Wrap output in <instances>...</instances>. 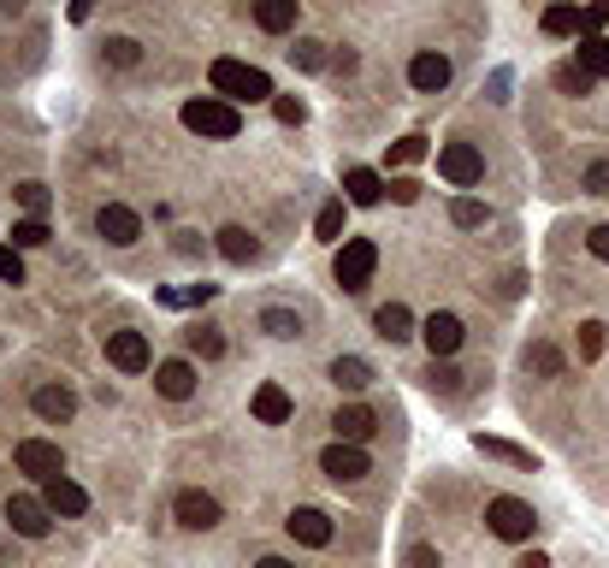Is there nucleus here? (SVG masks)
Here are the masks:
<instances>
[{"label":"nucleus","instance_id":"nucleus-1","mask_svg":"<svg viewBox=\"0 0 609 568\" xmlns=\"http://www.w3.org/2000/svg\"><path fill=\"white\" fill-rule=\"evenodd\" d=\"M214 95L219 101H272V78L260 72V65H249V60H214Z\"/></svg>","mask_w":609,"mask_h":568},{"label":"nucleus","instance_id":"nucleus-2","mask_svg":"<svg viewBox=\"0 0 609 568\" xmlns=\"http://www.w3.org/2000/svg\"><path fill=\"white\" fill-rule=\"evenodd\" d=\"M184 125L196 136H237L242 113L231 107V101H219V95H202V101H184Z\"/></svg>","mask_w":609,"mask_h":568},{"label":"nucleus","instance_id":"nucleus-3","mask_svg":"<svg viewBox=\"0 0 609 568\" xmlns=\"http://www.w3.org/2000/svg\"><path fill=\"white\" fill-rule=\"evenodd\" d=\"M485 527H492L497 539L520 545V539H533L538 515H533V504H520V497H492V504H485Z\"/></svg>","mask_w":609,"mask_h":568},{"label":"nucleus","instance_id":"nucleus-4","mask_svg":"<svg viewBox=\"0 0 609 568\" xmlns=\"http://www.w3.org/2000/svg\"><path fill=\"white\" fill-rule=\"evenodd\" d=\"M373 267H379V249L368 244V237H343V249H338V285L343 290H350V297H355V290H368V279H373Z\"/></svg>","mask_w":609,"mask_h":568},{"label":"nucleus","instance_id":"nucleus-5","mask_svg":"<svg viewBox=\"0 0 609 568\" xmlns=\"http://www.w3.org/2000/svg\"><path fill=\"white\" fill-rule=\"evenodd\" d=\"M7 527L19 533V539H42V533L54 527V509H48L42 497H30V492H12L7 497Z\"/></svg>","mask_w":609,"mask_h":568},{"label":"nucleus","instance_id":"nucleus-6","mask_svg":"<svg viewBox=\"0 0 609 568\" xmlns=\"http://www.w3.org/2000/svg\"><path fill=\"white\" fill-rule=\"evenodd\" d=\"M438 172H444L456 189H467V184L485 178V154H479L474 143H444V148H438Z\"/></svg>","mask_w":609,"mask_h":568},{"label":"nucleus","instance_id":"nucleus-7","mask_svg":"<svg viewBox=\"0 0 609 568\" xmlns=\"http://www.w3.org/2000/svg\"><path fill=\"white\" fill-rule=\"evenodd\" d=\"M95 231H101V237H107V244H113V249H131V244H136V237H143V219H136V214L125 208V202H107V208H101V214H95Z\"/></svg>","mask_w":609,"mask_h":568},{"label":"nucleus","instance_id":"nucleus-8","mask_svg":"<svg viewBox=\"0 0 609 568\" xmlns=\"http://www.w3.org/2000/svg\"><path fill=\"white\" fill-rule=\"evenodd\" d=\"M19 474L60 479V474H65V456H60V444H48V438H24V444H19Z\"/></svg>","mask_w":609,"mask_h":568},{"label":"nucleus","instance_id":"nucleus-9","mask_svg":"<svg viewBox=\"0 0 609 568\" xmlns=\"http://www.w3.org/2000/svg\"><path fill=\"white\" fill-rule=\"evenodd\" d=\"M320 468L338 479V486H350V479H368V451L361 444H326Z\"/></svg>","mask_w":609,"mask_h":568},{"label":"nucleus","instance_id":"nucleus-10","mask_svg":"<svg viewBox=\"0 0 609 568\" xmlns=\"http://www.w3.org/2000/svg\"><path fill=\"white\" fill-rule=\"evenodd\" d=\"M421 338H426V350H432V361H444V355H456L462 350V320L456 314H426V326H421Z\"/></svg>","mask_w":609,"mask_h":568},{"label":"nucleus","instance_id":"nucleus-11","mask_svg":"<svg viewBox=\"0 0 609 568\" xmlns=\"http://www.w3.org/2000/svg\"><path fill=\"white\" fill-rule=\"evenodd\" d=\"M107 361L118 373H143L148 368V338L143 332H107Z\"/></svg>","mask_w":609,"mask_h":568},{"label":"nucleus","instance_id":"nucleus-12","mask_svg":"<svg viewBox=\"0 0 609 568\" xmlns=\"http://www.w3.org/2000/svg\"><path fill=\"white\" fill-rule=\"evenodd\" d=\"M42 504L54 515H83V509H90V492H83L78 479L60 474V479H42Z\"/></svg>","mask_w":609,"mask_h":568},{"label":"nucleus","instance_id":"nucleus-13","mask_svg":"<svg viewBox=\"0 0 609 568\" xmlns=\"http://www.w3.org/2000/svg\"><path fill=\"white\" fill-rule=\"evenodd\" d=\"M290 539H302V545H332V515H326V509H290Z\"/></svg>","mask_w":609,"mask_h":568},{"label":"nucleus","instance_id":"nucleus-14","mask_svg":"<svg viewBox=\"0 0 609 568\" xmlns=\"http://www.w3.org/2000/svg\"><path fill=\"white\" fill-rule=\"evenodd\" d=\"M373 409H361V403H343L338 415H332V433H338V444H361V438H373Z\"/></svg>","mask_w":609,"mask_h":568},{"label":"nucleus","instance_id":"nucleus-15","mask_svg":"<svg viewBox=\"0 0 609 568\" xmlns=\"http://www.w3.org/2000/svg\"><path fill=\"white\" fill-rule=\"evenodd\" d=\"M343 189H350V202H355V208H373V202H385V178H379V172L373 166H350V172H343Z\"/></svg>","mask_w":609,"mask_h":568},{"label":"nucleus","instance_id":"nucleus-16","mask_svg":"<svg viewBox=\"0 0 609 568\" xmlns=\"http://www.w3.org/2000/svg\"><path fill=\"white\" fill-rule=\"evenodd\" d=\"M154 385H161V397L184 403L189 391H196V368H189V361H161V368H154Z\"/></svg>","mask_w":609,"mask_h":568},{"label":"nucleus","instance_id":"nucleus-17","mask_svg":"<svg viewBox=\"0 0 609 568\" xmlns=\"http://www.w3.org/2000/svg\"><path fill=\"white\" fill-rule=\"evenodd\" d=\"M178 521L196 527V533H207V527H219V504H214L207 492H178Z\"/></svg>","mask_w":609,"mask_h":568},{"label":"nucleus","instance_id":"nucleus-18","mask_svg":"<svg viewBox=\"0 0 609 568\" xmlns=\"http://www.w3.org/2000/svg\"><path fill=\"white\" fill-rule=\"evenodd\" d=\"M30 409H37L42 421H72L78 415V397L65 385H37V397H30Z\"/></svg>","mask_w":609,"mask_h":568},{"label":"nucleus","instance_id":"nucleus-19","mask_svg":"<svg viewBox=\"0 0 609 568\" xmlns=\"http://www.w3.org/2000/svg\"><path fill=\"white\" fill-rule=\"evenodd\" d=\"M409 83H414V90H444V83H450V60L444 54H414L409 60Z\"/></svg>","mask_w":609,"mask_h":568},{"label":"nucleus","instance_id":"nucleus-20","mask_svg":"<svg viewBox=\"0 0 609 568\" xmlns=\"http://www.w3.org/2000/svg\"><path fill=\"white\" fill-rule=\"evenodd\" d=\"M255 421L260 426H285L290 421V391L285 385H260L255 391Z\"/></svg>","mask_w":609,"mask_h":568},{"label":"nucleus","instance_id":"nucleus-21","mask_svg":"<svg viewBox=\"0 0 609 568\" xmlns=\"http://www.w3.org/2000/svg\"><path fill=\"white\" fill-rule=\"evenodd\" d=\"M296 12H302L296 0H260V7H255V24L272 30V37H285V30H296Z\"/></svg>","mask_w":609,"mask_h":568},{"label":"nucleus","instance_id":"nucleus-22","mask_svg":"<svg viewBox=\"0 0 609 568\" xmlns=\"http://www.w3.org/2000/svg\"><path fill=\"white\" fill-rule=\"evenodd\" d=\"M373 326H379V338H391V343L414 338V314H409L403 302H385V308H379V314H373Z\"/></svg>","mask_w":609,"mask_h":568},{"label":"nucleus","instance_id":"nucleus-23","mask_svg":"<svg viewBox=\"0 0 609 568\" xmlns=\"http://www.w3.org/2000/svg\"><path fill=\"white\" fill-rule=\"evenodd\" d=\"M332 379H338V391H368L373 385V368L361 355H338L332 361Z\"/></svg>","mask_w":609,"mask_h":568},{"label":"nucleus","instance_id":"nucleus-24","mask_svg":"<svg viewBox=\"0 0 609 568\" xmlns=\"http://www.w3.org/2000/svg\"><path fill=\"white\" fill-rule=\"evenodd\" d=\"M574 65H580L586 78H609V42L603 37H586L580 48H574Z\"/></svg>","mask_w":609,"mask_h":568},{"label":"nucleus","instance_id":"nucleus-25","mask_svg":"<svg viewBox=\"0 0 609 568\" xmlns=\"http://www.w3.org/2000/svg\"><path fill=\"white\" fill-rule=\"evenodd\" d=\"M219 255H225V261H237V267H242V261H255L260 249H255V237L242 231V226H225V231H219Z\"/></svg>","mask_w":609,"mask_h":568},{"label":"nucleus","instance_id":"nucleus-26","mask_svg":"<svg viewBox=\"0 0 609 568\" xmlns=\"http://www.w3.org/2000/svg\"><path fill=\"white\" fill-rule=\"evenodd\" d=\"M474 444H479L485 456H497V462H515V468H538V456L520 451V444H509V438H485V433H479Z\"/></svg>","mask_w":609,"mask_h":568},{"label":"nucleus","instance_id":"nucleus-27","mask_svg":"<svg viewBox=\"0 0 609 568\" xmlns=\"http://www.w3.org/2000/svg\"><path fill=\"white\" fill-rule=\"evenodd\" d=\"M184 343H189V355H202V361H219L225 355V338L214 332V326H189Z\"/></svg>","mask_w":609,"mask_h":568},{"label":"nucleus","instance_id":"nucleus-28","mask_svg":"<svg viewBox=\"0 0 609 568\" xmlns=\"http://www.w3.org/2000/svg\"><path fill=\"white\" fill-rule=\"evenodd\" d=\"M538 24H545V37H580V12L574 7H545Z\"/></svg>","mask_w":609,"mask_h":568},{"label":"nucleus","instance_id":"nucleus-29","mask_svg":"<svg viewBox=\"0 0 609 568\" xmlns=\"http://www.w3.org/2000/svg\"><path fill=\"white\" fill-rule=\"evenodd\" d=\"M314 237H320V244H343V202H326V208H320Z\"/></svg>","mask_w":609,"mask_h":568},{"label":"nucleus","instance_id":"nucleus-30","mask_svg":"<svg viewBox=\"0 0 609 568\" xmlns=\"http://www.w3.org/2000/svg\"><path fill=\"white\" fill-rule=\"evenodd\" d=\"M260 332H272V338H296V332H302V320H296L290 308H267V314H260Z\"/></svg>","mask_w":609,"mask_h":568},{"label":"nucleus","instance_id":"nucleus-31","mask_svg":"<svg viewBox=\"0 0 609 568\" xmlns=\"http://www.w3.org/2000/svg\"><path fill=\"white\" fill-rule=\"evenodd\" d=\"M450 219H456L462 231H474V226H485V202H474V196H456V202H450Z\"/></svg>","mask_w":609,"mask_h":568},{"label":"nucleus","instance_id":"nucleus-32","mask_svg":"<svg viewBox=\"0 0 609 568\" xmlns=\"http://www.w3.org/2000/svg\"><path fill=\"white\" fill-rule=\"evenodd\" d=\"M426 385L444 391V397H456V391H462V373L450 368V361H432V368H426Z\"/></svg>","mask_w":609,"mask_h":568},{"label":"nucleus","instance_id":"nucleus-33","mask_svg":"<svg viewBox=\"0 0 609 568\" xmlns=\"http://www.w3.org/2000/svg\"><path fill=\"white\" fill-rule=\"evenodd\" d=\"M42 244H48L42 219H19V226H12V249H42Z\"/></svg>","mask_w":609,"mask_h":568},{"label":"nucleus","instance_id":"nucleus-34","mask_svg":"<svg viewBox=\"0 0 609 568\" xmlns=\"http://www.w3.org/2000/svg\"><path fill=\"white\" fill-rule=\"evenodd\" d=\"M426 161V136H403V143H391V166H414Z\"/></svg>","mask_w":609,"mask_h":568},{"label":"nucleus","instance_id":"nucleus-35","mask_svg":"<svg viewBox=\"0 0 609 568\" xmlns=\"http://www.w3.org/2000/svg\"><path fill=\"white\" fill-rule=\"evenodd\" d=\"M290 60L302 65V72H320V65H326V42H296Z\"/></svg>","mask_w":609,"mask_h":568},{"label":"nucleus","instance_id":"nucleus-36","mask_svg":"<svg viewBox=\"0 0 609 568\" xmlns=\"http://www.w3.org/2000/svg\"><path fill=\"white\" fill-rule=\"evenodd\" d=\"M19 202L30 208V219H42V214H48V184H37V178L19 184Z\"/></svg>","mask_w":609,"mask_h":568},{"label":"nucleus","instance_id":"nucleus-37","mask_svg":"<svg viewBox=\"0 0 609 568\" xmlns=\"http://www.w3.org/2000/svg\"><path fill=\"white\" fill-rule=\"evenodd\" d=\"M0 285H24V261L12 244H0Z\"/></svg>","mask_w":609,"mask_h":568},{"label":"nucleus","instance_id":"nucleus-38","mask_svg":"<svg viewBox=\"0 0 609 568\" xmlns=\"http://www.w3.org/2000/svg\"><path fill=\"white\" fill-rule=\"evenodd\" d=\"M598 355H603V326L586 320L580 326V361H598Z\"/></svg>","mask_w":609,"mask_h":568},{"label":"nucleus","instance_id":"nucleus-39","mask_svg":"<svg viewBox=\"0 0 609 568\" xmlns=\"http://www.w3.org/2000/svg\"><path fill=\"white\" fill-rule=\"evenodd\" d=\"M556 90H568V95H586V90H591V78L580 72V65H556Z\"/></svg>","mask_w":609,"mask_h":568},{"label":"nucleus","instance_id":"nucleus-40","mask_svg":"<svg viewBox=\"0 0 609 568\" xmlns=\"http://www.w3.org/2000/svg\"><path fill=\"white\" fill-rule=\"evenodd\" d=\"M107 60H113V65H136V60H143V48H136L131 37H113V42H107Z\"/></svg>","mask_w":609,"mask_h":568},{"label":"nucleus","instance_id":"nucleus-41","mask_svg":"<svg viewBox=\"0 0 609 568\" xmlns=\"http://www.w3.org/2000/svg\"><path fill=\"white\" fill-rule=\"evenodd\" d=\"M272 113L285 118V125H302V118H308V107H302L296 95H272Z\"/></svg>","mask_w":609,"mask_h":568},{"label":"nucleus","instance_id":"nucleus-42","mask_svg":"<svg viewBox=\"0 0 609 568\" xmlns=\"http://www.w3.org/2000/svg\"><path fill=\"white\" fill-rule=\"evenodd\" d=\"M603 24H609V7H586L580 12V42L586 37H603Z\"/></svg>","mask_w":609,"mask_h":568},{"label":"nucleus","instance_id":"nucleus-43","mask_svg":"<svg viewBox=\"0 0 609 568\" xmlns=\"http://www.w3.org/2000/svg\"><path fill=\"white\" fill-rule=\"evenodd\" d=\"M527 368H538V373H562V355H556L550 343H538V350L527 355Z\"/></svg>","mask_w":609,"mask_h":568},{"label":"nucleus","instance_id":"nucleus-44","mask_svg":"<svg viewBox=\"0 0 609 568\" xmlns=\"http://www.w3.org/2000/svg\"><path fill=\"white\" fill-rule=\"evenodd\" d=\"M403 568H444V562H438V550H432V545H409Z\"/></svg>","mask_w":609,"mask_h":568},{"label":"nucleus","instance_id":"nucleus-45","mask_svg":"<svg viewBox=\"0 0 609 568\" xmlns=\"http://www.w3.org/2000/svg\"><path fill=\"white\" fill-rule=\"evenodd\" d=\"M586 189H591V196H609V161H598L586 172Z\"/></svg>","mask_w":609,"mask_h":568},{"label":"nucleus","instance_id":"nucleus-46","mask_svg":"<svg viewBox=\"0 0 609 568\" xmlns=\"http://www.w3.org/2000/svg\"><path fill=\"white\" fill-rule=\"evenodd\" d=\"M586 249L598 255V261H609V226H591V231H586Z\"/></svg>","mask_w":609,"mask_h":568},{"label":"nucleus","instance_id":"nucleus-47","mask_svg":"<svg viewBox=\"0 0 609 568\" xmlns=\"http://www.w3.org/2000/svg\"><path fill=\"white\" fill-rule=\"evenodd\" d=\"M391 202H403V208H409V202H421V184H414V178H396V184H391Z\"/></svg>","mask_w":609,"mask_h":568},{"label":"nucleus","instance_id":"nucleus-48","mask_svg":"<svg viewBox=\"0 0 609 568\" xmlns=\"http://www.w3.org/2000/svg\"><path fill=\"white\" fill-rule=\"evenodd\" d=\"M515 568H550V557H538V550H533V557H520Z\"/></svg>","mask_w":609,"mask_h":568},{"label":"nucleus","instance_id":"nucleus-49","mask_svg":"<svg viewBox=\"0 0 609 568\" xmlns=\"http://www.w3.org/2000/svg\"><path fill=\"white\" fill-rule=\"evenodd\" d=\"M255 568H290V562H285V557H260Z\"/></svg>","mask_w":609,"mask_h":568}]
</instances>
